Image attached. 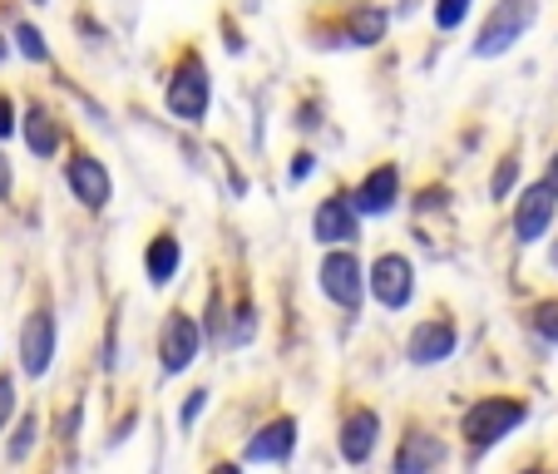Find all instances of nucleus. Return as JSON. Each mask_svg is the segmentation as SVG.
<instances>
[{
    "instance_id": "1",
    "label": "nucleus",
    "mask_w": 558,
    "mask_h": 474,
    "mask_svg": "<svg viewBox=\"0 0 558 474\" xmlns=\"http://www.w3.org/2000/svg\"><path fill=\"white\" fill-rule=\"evenodd\" d=\"M524 401H509V396H489V401H474V411L464 415V440L470 450H489L505 435H514L524 425Z\"/></svg>"
},
{
    "instance_id": "2",
    "label": "nucleus",
    "mask_w": 558,
    "mask_h": 474,
    "mask_svg": "<svg viewBox=\"0 0 558 474\" xmlns=\"http://www.w3.org/2000/svg\"><path fill=\"white\" fill-rule=\"evenodd\" d=\"M529 25H534V0H499L495 15H489V21L480 25V35H474V54H480V60H495V54H505L509 45L529 31Z\"/></svg>"
},
{
    "instance_id": "3",
    "label": "nucleus",
    "mask_w": 558,
    "mask_h": 474,
    "mask_svg": "<svg viewBox=\"0 0 558 474\" xmlns=\"http://www.w3.org/2000/svg\"><path fill=\"white\" fill-rule=\"evenodd\" d=\"M316 277H322V292H327L337 306H347V312H356L361 306V292H366V267H361L356 253H327Z\"/></svg>"
},
{
    "instance_id": "4",
    "label": "nucleus",
    "mask_w": 558,
    "mask_h": 474,
    "mask_svg": "<svg viewBox=\"0 0 558 474\" xmlns=\"http://www.w3.org/2000/svg\"><path fill=\"white\" fill-rule=\"evenodd\" d=\"M198 351H203V331H198V321H193L189 312H173L169 321H163V341H158L163 370H169V376L189 370L193 361H198Z\"/></svg>"
},
{
    "instance_id": "5",
    "label": "nucleus",
    "mask_w": 558,
    "mask_h": 474,
    "mask_svg": "<svg viewBox=\"0 0 558 474\" xmlns=\"http://www.w3.org/2000/svg\"><path fill=\"white\" fill-rule=\"evenodd\" d=\"M169 114L183 119V124H198L208 114V70L198 60H189L169 80Z\"/></svg>"
},
{
    "instance_id": "6",
    "label": "nucleus",
    "mask_w": 558,
    "mask_h": 474,
    "mask_svg": "<svg viewBox=\"0 0 558 474\" xmlns=\"http://www.w3.org/2000/svg\"><path fill=\"white\" fill-rule=\"evenodd\" d=\"M371 292H376V302L386 306V312H401L415 292V267L405 263L401 253H386L376 267H371Z\"/></svg>"
},
{
    "instance_id": "7",
    "label": "nucleus",
    "mask_w": 558,
    "mask_h": 474,
    "mask_svg": "<svg viewBox=\"0 0 558 474\" xmlns=\"http://www.w3.org/2000/svg\"><path fill=\"white\" fill-rule=\"evenodd\" d=\"M554 208H558V189L554 183H534L514 208V238L519 243H538L554 228Z\"/></svg>"
},
{
    "instance_id": "8",
    "label": "nucleus",
    "mask_w": 558,
    "mask_h": 474,
    "mask_svg": "<svg viewBox=\"0 0 558 474\" xmlns=\"http://www.w3.org/2000/svg\"><path fill=\"white\" fill-rule=\"evenodd\" d=\"M312 232H316V243H331V247L356 243L361 238V208L347 198V193H337V198H327L322 208H316Z\"/></svg>"
},
{
    "instance_id": "9",
    "label": "nucleus",
    "mask_w": 558,
    "mask_h": 474,
    "mask_svg": "<svg viewBox=\"0 0 558 474\" xmlns=\"http://www.w3.org/2000/svg\"><path fill=\"white\" fill-rule=\"evenodd\" d=\"M64 179H70L74 198L85 203V208H105L109 193H114V183H109V169L99 163L95 154H74L70 169H64Z\"/></svg>"
},
{
    "instance_id": "10",
    "label": "nucleus",
    "mask_w": 558,
    "mask_h": 474,
    "mask_svg": "<svg viewBox=\"0 0 558 474\" xmlns=\"http://www.w3.org/2000/svg\"><path fill=\"white\" fill-rule=\"evenodd\" d=\"M50 361H54V316L35 312L21 331V366H25V376H45Z\"/></svg>"
},
{
    "instance_id": "11",
    "label": "nucleus",
    "mask_w": 558,
    "mask_h": 474,
    "mask_svg": "<svg viewBox=\"0 0 558 474\" xmlns=\"http://www.w3.org/2000/svg\"><path fill=\"white\" fill-rule=\"evenodd\" d=\"M292 445H296V421L282 415V421L263 425V430L247 440V460L253 464H282V460H292Z\"/></svg>"
},
{
    "instance_id": "12",
    "label": "nucleus",
    "mask_w": 558,
    "mask_h": 474,
    "mask_svg": "<svg viewBox=\"0 0 558 474\" xmlns=\"http://www.w3.org/2000/svg\"><path fill=\"white\" fill-rule=\"evenodd\" d=\"M411 361L415 366H440V361L454 356V327L450 321H425V327L411 331Z\"/></svg>"
},
{
    "instance_id": "13",
    "label": "nucleus",
    "mask_w": 558,
    "mask_h": 474,
    "mask_svg": "<svg viewBox=\"0 0 558 474\" xmlns=\"http://www.w3.org/2000/svg\"><path fill=\"white\" fill-rule=\"evenodd\" d=\"M396 198H401V173L390 169H371L366 173V183L356 189V208L361 212H390L396 208Z\"/></svg>"
},
{
    "instance_id": "14",
    "label": "nucleus",
    "mask_w": 558,
    "mask_h": 474,
    "mask_svg": "<svg viewBox=\"0 0 558 474\" xmlns=\"http://www.w3.org/2000/svg\"><path fill=\"white\" fill-rule=\"evenodd\" d=\"M376 435H380V421L376 411H356L347 425H341V454L347 464H366L371 450H376Z\"/></svg>"
},
{
    "instance_id": "15",
    "label": "nucleus",
    "mask_w": 558,
    "mask_h": 474,
    "mask_svg": "<svg viewBox=\"0 0 558 474\" xmlns=\"http://www.w3.org/2000/svg\"><path fill=\"white\" fill-rule=\"evenodd\" d=\"M445 464V445L435 435H405V445L396 450V474H421V470H440Z\"/></svg>"
},
{
    "instance_id": "16",
    "label": "nucleus",
    "mask_w": 558,
    "mask_h": 474,
    "mask_svg": "<svg viewBox=\"0 0 558 474\" xmlns=\"http://www.w3.org/2000/svg\"><path fill=\"white\" fill-rule=\"evenodd\" d=\"M179 238H169V232H163V238H154V243H148V253H144V267H148V282L154 287H163V282H173V277H179Z\"/></svg>"
},
{
    "instance_id": "17",
    "label": "nucleus",
    "mask_w": 558,
    "mask_h": 474,
    "mask_svg": "<svg viewBox=\"0 0 558 474\" xmlns=\"http://www.w3.org/2000/svg\"><path fill=\"white\" fill-rule=\"evenodd\" d=\"M25 144H31V154H40V158H50L54 148H60V129H54V119L45 114L40 105L25 114Z\"/></svg>"
},
{
    "instance_id": "18",
    "label": "nucleus",
    "mask_w": 558,
    "mask_h": 474,
    "mask_svg": "<svg viewBox=\"0 0 558 474\" xmlns=\"http://www.w3.org/2000/svg\"><path fill=\"white\" fill-rule=\"evenodd\" d=\"M380 35H386V15L380 11H356L351 15V40L356 45H380Z\"/></svg>"
},
{
    "instance_id": "19",
    "label": "nucleus",
    "mask_w": 558,
    "mask_h": 474,
    "mask_svg": "<svg viewBox=\"0 0 558 474\" xmlns=\"http://www.w3.org/2000/svg\"><path fill=\"white\" fill-rule=\"evenodd\" d=\"M464 15H470V0H435V25L440 31H454Z\"/></svg>"
},
{
    "instance_id": "20",
    "label": "nucleus",
    "mask_w": 558,
    "mask_h": 474,
    "mask_svg": "<svg viewBox=\"0 0 558 474\" xmlns=\"http://www.w3.org/2000/svg\"><path fill=\"white\" fill-rule=\"evenodd\" d=\"M15 40H21V54H25V60H45V54H50L35 25H15Z\"/></svg>"
},
{
    "instance_id": "21",
    "label": "nucleus",
    "mask_w": 558,
    "mask_h": 474,
    "mask_svg": "<svg viewBox=\"0 0 558 474\" xmlns=\"http://www.w3.org/2000/svg\"><path fill=\"white\" fill-rule=\"evenodd\" d=\"M35 430H40V421H35V415H25V421H21V435L11 440V460H25V454H31Z\"/></svg>"
},
{
    "instance_id": "22",
    "label": "nucleus",
    "mask_w": 558,
    "mask_h": 474,
    "mask_svg": "<svg viewBox=\"0 0 558 474\" xmlns=\"http://www.w3.org/2000/svg\"><path fill=\"white\" fill-rule=\"evenodd\" d=\"M519 179V158H499V169H495V198H505L509 189H514Z\"/></svg>"
},
{
    "instance_id": "23",
    "label": "nucleus",
    "mask_w": 558,
    "mask_h": 474,
    "mask_svg": "<svg viewBox=\"0 0 558 474\" xmlns=\"http://www.w3.org/2000/svg\"><path fill=\"white\" fill-rule=\"evenodd\" d=\"M11 415H15V380L0 376V430L11 425Z\"/></svg>"
},
{
    "instance_id": "24",
    "label": "nucleus",
    "mask_w": 558,
    "mask_h": 474,
    "mask_svg": "<svg viewBox=\"0 0 558 474\" xmlns=\"http://www.w3.org/2000/svg\"><path fill=\"white\" fill-rule=\"evenodd\" d=\"M538 331H544V337H554L558 341V302H548V306H538Z\"/></svg>"
},
{
    "instance_id": "25",
    "label": "nucleus",
    "mask_w": 558,
    "mask_h": 474,
    "mask_svg": "<svg viewBox=\"0 0 558 474\" xmlns=\"http://www.w3.org/2000/svg\"><path fill=\"white\" fill-rule=\"evenodd\" d=\"M203 405H208V390H193V396H189V405H183V430H189V425L203 415Z\"/></svg>"
},
{
    "instance_id": "26",
    "label": "nucleus",
    "mask_w": 558,
    "mask_h": 474,
    "mask_svg": "<svg viewBox=\"0 0 558 474\" xmlns=\"http://www.w3.org/2000/svg\"><path fill=\"white\" fill-rule=\"evenodd\" d=\"M15 134V109H11V99L0 95V138H11Z\"/></svg>"
},
{
    "instance_id": "27",
    "label": "nucleus",
    "mask_w": 558,
    "mask_h": 474,
    "mask_svg": "<svg viewBox=\"0 0 558 474\" xmlns=\"http://www.w3.org/2000/svg\"><path fill=\"white\" fill-rule=\"evenodd\" d=\"M0 198H11V158L0 154Z\"/></svg>"
},
{
    "instance_id": "28",
    "label": "nucleus",
    "mask_w": 558,
    "mask_h": 474,
    "mask_svg": "<svg viewBox=\"0 0 558 474\" xmlns=\"http://www.w3.org/2000/svg\"><path fill=\"white\" fill-rule=\"evenodd\" d=\"M306 173H312V154H296V163H292V179H296V183H302V179H306Z\"/></svg>"
},
{
    "instance_id": "29",
    "label": "nucleus",
    "mask_w": 558,
    "mask_h": 474,
    "mask_svg": "<svg viewBox=\"0 0 558 474\" xmlns=\"http://www.w3.org/2000/svg\"><path fill=\"white\" fill-rule=\"evenodd\" d=\"M548 183H554V189H558V154L548 158Z\"/></svg>"
},
{
    "instance_id": "30",
    "label": "nucleus",
    "mask_w": 558,
    "mask_h": 474,
    "mask_svg": "<svg viewBox=\"0 0 558 474\" xmlns=\"http://www.w3.org/2000/svg\"><path fill=\"white\" fill-rule=\"evenodd\" d=\"M0 60H5V40H0Z\"/></svg>"
},
{
    "instance_id": "31",
    "label": "nucleus",
    "mask_w": 558,
    "mask_h": 474,
    "mask_svg": "<svg viewBox=\"0 0 558 474\" xmlns=\"http://www.w3.org/2000/svg\"><path fill=\"white\" fill-rule=\"evenodd\" d=\"M554 267H558V243H554Z\"/></svg>"
}]
</instances>
